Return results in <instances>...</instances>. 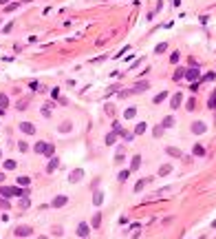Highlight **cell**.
<instances>
[{"mask_svg":"<svg viewBox=\"0 0 216 239\" xmlns=\"http://www.w3.org/2000/svg\"><path fill=\"white\" fill-rule=\"evenodd\" d=\"M27 197L29 190L27 188H16V186H2L0 188V197Z\"/></svg>","mask_w":216,"mask_h":239,"instance_id":"6da1fadb","label":"cell"},{"mask_svg":"<svg viewBox=\"0 0 216 239\" xmlns=\"http://www.w3.org/2000/svg\"><path fill=\"white\" fill-rule=\"evenodd\" d=\"M66 204H68V197H66V195H57V197H53V202H51L53 208H62V206H66Z\"/></svg>","mask_w":216,"mask_h":239,"instance_id":"7a4b0ae2","label":"cell"},{"mask_svg":"<svg viewBox=\"0 0 216 239\" xmlns=\"http://www.w3.org/2000/svg\"><path fill=\"white\" fill-rule=\"evenodd\" d=\"M185 78H187L190 82H199V66L187 69V71H185Z\"/></svg>","mask_w":216,"mask_h":239,"instance_id":"3957f363","label":"cell"},{"mask_svg":"<svg viewBox=\"0 0 216 239\" xmlns=\"http://www.w3.org/2000/svg\"><path fill=\"white\" fill-rule=\"evenodd\" d=\"M20 133H25V135H35V126L29 124V122H20Z\"/></svg>","mask_w":216,"mask_h":239,"instance_id":"277c9868","label":"cell"},{"mask_svg":"<svg viewBox=\"0 0 216 239\" xmlns=\"http://www.w3.org/2000/svg\"><path fill=\"white\" fill-rule=\"evenodd\" d=\"M77 235H80V237H88V235H90V224L82 222V224L77 226Z\"/></svg>","mask_w":216,"mask_h":239,"instance_id":"5b68a950","label":"cell"},{"mask_svg":"<svg viewBox=\"0 0 216 239\" xmlns=\"http://www.w3.org/2000/svg\"><path fill=\"white\" fill-rule=\"evenodd\" d=\"M82 177H84V171H82V168H77V171H73V173L68 175V182H71V184H77Z\"/></svg>","mask_w":216,"mask_h":239,"instance_id":"8992f818","label":"cell"},{"mask_svg":"<svg viewBox=\"0 0 216 239\" xmlns=\"http://www.w3.org/2000/svg\"><path fill=\"white\" fill-rule=\"evenodd\" d=\"M13 232H16L18 237H29V235H31L33 230H31V226H18V228H16Z\"/></svg>","mask_w":216,"mask_h":239,"instance_id":"52a82bcc","label":"cell"},{"mask_svg":"<svg viewBox=\"0 0 216 239\" xmlns=\"http://www.w3.org/2000/svg\"><path fill=\"white\" fill-rule=\"evenodd\" d=\"M205 131H207V126L203 122H194V124H192V133H194V135H203Z\"/></svg>","mask_w":216,"mask_h":239,"instance_id":"ba28073f","label":"cell"},{"mask_svg":"<svg viewBox=\"0 0 216 239\" xmlns=\"http://www.w3.org/2000/svg\"><path fill=\"white\" fill-rule=\"evenodd\" d=\"M57 166H60V159H57V157H51L49 164H46V173H55Z\"/></svg>","mask_w":216,"mask_h":239,"instance_id":"9c48e42d","label":"cell"},{"mask_svg":"<svg viewBox=\"0 0 216 239\" xmlns=\"http://www.w3.org/2000/svg\"><path fill=\"white\" fill-rule=\"evenodd\" d=\"M104 202V190H95V195H93V206H102Z\"/></svg>","mask_w":216,"mask_h":239,"instance_id":"30bf717a","label":"cell"},{"mask_svg":"<svg viewBox=\"0 0 216 239\" xmlns=\"http://www.w3.org/2000/svg\"><path fill=\"white\" fill-rule=\"evenodd\" d=\"M46 146H49V142H35V144H33V151L35 153H46Z\"/></svg>","mask_w":216,"mask_h":239,"instance_id":"8fae6325","label":"cell"},{"mask_svg":"<svg viewBox=\"0 0 216 239\" xmlns=\"http://www.w3.org/2000/svg\"><path fill=\"white\" fill-rule=\"evenodd\" d=\"M181 100H183V95H181V93H174L172 100H170V106H172V109H179V106H181Z\"/></svg>","mask_w":216,"mask_h":239,"instance_id":"7c38bea8","label":"cell"},{"mask_svg":"<svg viewBox=\"0 0 216 239\" xmlns=\"http://www.w3.org/2000/svg\"><path fill=\"white\" fill-rule=\"evenodd\" d=\"M139 166H141V155H135L132 162H130V168H128V171H139Z\"/></svg>","mask_w":216,"mask_h":239,"instance_id":"4fadbf2b","label":"cell"},{"mask_svg":"<svg viewBox=\"0 0 216 239\" xmlns=\"http://www.w3.org/2000/svg\"><path fill=\"white\" fill-rule=\"evenodd\" d=\"M146 129H148L146 122H139V124L135 126V133H132V135H141V133H146Z\"/></svg>","mask_w":216,"mask_h":239,"instance_id":"5bb4252c","label":"cell"},{"mask_svg":"<svg viewBox=\"0 0 216 239\" xmlns=\"http://www.w3.org/2000/svg\"><path fill=\"white\" fill-rule=\"evenodd\" d=\"M148 86H150V82H139L135 89H132V93H141V91H148Z\"/></svg>","mask_w":216,"mask_h":239,"instance_id":"9a60e30c","label":"cell"},{"mask_svg":"<svg viewBox=\"0 0 216 239\" xmlns=\"http://www.w3.org/2000/svg\"><path fill=\"white\" fill-rule=\"evenodd\" d=\"M135 115H137V109H135V106H128V109L124 111V117H126V120H132Z\"/></svg>","mask_w":216,"mask_h":239,"instance_id":"2e32d148","label":"cell"},{"mask_svg":"<svg viewBox=\"0 0 216 239\" xmlns=\"http://www.w3.org/2000/svg\"><path fill=\"white\" fill-rule=\"evenodd\" d=\"M165 98H168V91H161V93H157V95H154V100H152V102H154V104H161Z\"/></svg>","mask_w":216,"mask_h":239,"instance_id":"e0dca14e","label":"cell"},{"mask_svg":"<svg viewBox=\"0 0 216 239\" xmlns=\"http://www.w3.org/2000/svg\"><path fill=\"white\" fill-rule=\"evenodd\" d=\"M165 153L170 155V157H181V151H179V149H174V146H168V149H165Z\"/></svg>","mask_w":216,"mask_h":239,"instance_id":"ac0fdd59","label":"cell"},{"mask_svg":"<svg viewBox=\"0 0 216 239\" xmlns=\"http://www.w3.org/2000/svg\"><path fill=\"white\" fill-rule=\"evenodd\" d=\"M93 228H99L102 226V215L99 212H95V217H93V224H90Z\"/></svg>","mask_w":216,"mask_h":239,"instance_id":"d6986e66","label":"cell"},{"mask_svg":"<svg viewBox=\"0 0 216 239\" xmlns=\"http://www.w3.org/2000/svg\"><path fill=\"white\" fill-rule=\"evenodd\" d=\"M192 153H194V155H196V157H203V155H205V149H203V146H201V144H196V146H194V149H192Z\"/></svg>","mask_w":216,"mask_h":239,"instance_id":"ffe728a7","label":"cell"},{"mask_svg":"<svg viewBox=\"0 0 216 239\" xmlns=\"http://www.w3.org/2000/svg\"><path fill=\"white\" fill-rule=\"evenodd\" d=\"M161 126H163V129H170V126H174V117H165L163 122H161Z\"/></svg>","mask_w":216,"mask_h":239,"instance_id":"44dd1931","label":"cell"},{"mask_svg":"<svg viewBox=\"0 0 216 239\" xmlns=\"http://www.w3.org/2000/svg\"><path fill=\"white\" fill-rule=\"evenodd\" d=\"M170 171H172V166L170 164H163L161 168H159V175H170Z\"/></svg>","mask_w":216,"mask_h":239,"instance_id":"7402d4cb","label":"cell"},{"mask_svg":"<svg viewBox=\"0 0 216 239\" xmlns=\"http://www.w3.org/2000/svg\"><path fill=\"white\" fill-rule=\"evenodd\" d=\"M7 106H9V98H7V95H2V93H0V109L5 111Z\"/></svg>","mask_w":216,"mask_h":239,"instance_id":"603a6c76","label":"cell"},{"mask_svg":"<svg viewBox=\"0 0 216 239\" xmlns=\"http://www.w3.org/2000/svg\"><path fill=\"white\" fill-rule=\"evenodd\" d=\"M18 7H20V2H11V5H7V7H5L2 11H5V13H11V11H16Z\"/></svg>","mask_w":216,"mask_h":239,"instance_id":"cb8c5ba5","label":"cell"},{"mask_svg":"<svg viewBox=\"0 0 216 239\" xmlns=\"http://www.w3.org/2000/svg\"><path fill=\"white\" fill-rule=\"evenodd\" d=\"M44 155L49 157V159H51V157H55V146H53V144H49V146H46V153H44Z\"/></svg>","mask_w":216,"mask_h":239,"instance_id":"d4e9b609","label":"cell"},{"mask_svg":"<svg viewBox=\"0 0 216 239\" xmlns=\"http://www.w3.org/2000/svg\"><path fill=\"white\" fill-rule=\"evenodd\" d=\"M115 139H117V133L113 131V133H108V135H106V144H108V146H110V144H115Z\"/></svg>","mask_w":216,"mask_h":239,"instance_id":"484cf974","label":"cell"},{"mask_svg":"<svg viewBox=\"0 0 216 239\" xmlns=\"http://www.w3.org/2000/svg\"><path fill=\"white\" fill-rule=\"evenodd\" d=\"M207 106H209V109H216V91L209 95V100H207Z\"/></svg>","mask_w":216,"mask_h":239,"instance_id":"4316f807","label":"cell"},{"mask_svg":"<svg viewBox=\"0 0 216 239\" xmlns=\"http://www.w3.org/2000/svg\"><path fill=\"white\" fill-rule=\"evenodd\" d=\"M214 78H216V73H214V71H209V73H205V76L201 78V82H212Z\"/></svg>","mask_w":216,"mask_h":239,"instance_id":"83f0119b","label":"cell"},{"mask_svg":"<svg viewBox=\"0 0 216 239\" xmlns=\"http://www.w3.org/2000/svg\"><path fill=\"white\" fill-rule=\"evenodd\" d=\"M152 135H154V137H161V135H163V126H161V124H157V126L152 129Z\"/></svg>","mask_w":216,"mask_h":239,"instance_id":"f1b7e54d","label":"cell"},{"mask_svg":"<svg viewBox=\"0 0 216 239\" xmlns=\"http://www.w3.org/2000/svg\"><path fill=\"white\" fill-rule=\"evenodd\" d=\"M71 129H73V124H71V122H64V124L60 126V133H68Z\"/></svg>","mask_w":216,"mask_h":239,"instance_id":"f546056e","label":"cell"},{"mask_svg":"<svg viewBox=\"0 0 216 239\" xmlns=\"http://www.w3.org/2000/svg\"><path fill=\"white\" fill-rule=\"evenodd\" d=\"M16 166H18V164H16L13 159H7V162H5V168H7V171H13Z\"/></svg>","mask_w":216,"mask_h":239,"instance_id":"4dcf8cb0","label":"cell"},{"mask_svg":"<svg viewBox=\"0 0 216 239\" xmlns=\"http://www.w3.org/2000/svg\"><path fill=\"white\" fill-rule=\"evenodd\" d=\"M146 184H148V179H139L137 186H135V190H137V193H139V190H143V186H146Z\"/></svg>","mask_w":216,"mask_h":239,"instance_id":"1f68e13d","label":"cell"},{"mask_svg":"<svg viewBox=\"0 0 216 239\" xmlns=\"http://www.w3.org/2000/svg\"><path fill=\"white\" fill-rule=\"evenodd\" d=\"M124 159V149H117V155H115V162L119 164V162H122Z\"/></svg>","mask_w":216,"mask_h":239,"instance_id":"d6a6232c","label":"cell"},{"mask_svg":"<svg viewBox=\"0 0 216 239\" xmlns=\"http://www.w3.org/2000/svg\"><path fill=\"white\" fill-rule=\"evenodd\" d=\"M20 208H22V210L29 208V197H22V199H20Z\"/></svg>","mask_w":216,"mask_h":239,"instance_id":"836d02e7","label":"cell"},{"mask_svg":"<svg viewBox=\"0 0 216 239\" xmlns=\"http://www.w3.org/2000/svg\"><path fill=\"white\" fill-rule=\"evenodd\" d=\"M165 49H168V44H165V42H161V44H157V49H154V53H163Z\"/></svg>","mask_w":216,"mask_h":239,"instance_id":"e575fe53","label":"cell"},{"mask_svg":"<svg viewBox=\"0 0 216 239\" xmlns=\"http://www.w3.org/2000/svg\"><path fill=\"white\" fill-rule=\"evenodd\" d=\"M130 177V171H122V173H119V182H126Z\"/></svg>","mask_w":216,"mask_h":239,"instance_id":"d590c367","label":"cell"},{"mask_svg":"<svg viewBox=\"0 0 216 239\" xmlns=\"http://www.w3.org/2000/svg\"><path fill=\"white\" fill-rule=\"evenodd\" d=\"M29 177H18V186H29Z\"/></svg>","mask_w":216,"mask_h":239,"instance_id":"8d00e7d4","label":"cell"},{"mask_svg":"<svg viewBox=\"0 0 216 239\" xmlns=\"http://www.w3.org/2000/svg\"><path fill=\"white\" fill-rule=\"evenodd\" d=\"M179 58H181V56H179V51H174V53H172V56H170V62H172V64H174V62H179Z\"/></svg>","mask_w":216,"mask_h":239,"instance_id":"74e56055","label":"cell"},{"mask_svg":"<svg viewBox=\"0 0 216 239\" xmlns=\"http://www.w3.org/2000/svg\"><path fill=\"white\" fill-rule=\"evenodd\" d=\"M183 76H185V71H183V69H179V71H177V73H174V80H181Z\"/></svg>","mask_w":216,"mask_h":239,"instance_id":"f35d334b","label":"cell"},{"mask_svg":"<svg viewBox=\"0 0 216 239\" xmlns=\"http://www.w3.org/2000/svg\"><path fill=\"white\" fill-rule=\"evenodd\" d=\"M18 149H20V151H22V153H25V151H27V149H29V146H27V142H20V144H18Z\"/></svg>","mask_w":216,"mask_h":239,"instance_id":"ab89813d","label":"cell"},{"mask_svg":"<svg viewBox=\"0 0 216 239\" xmlns=\"http://www.w3.org/2000/svg\"><path fill=\"white\" fill-rule=\"evenodd\" d=\"M42 115H44V117H49V115H51V111H49V106H44V109H42Z\"/></svg>","mask_w":216,"mask_h":239,"instance_id":"60d3db41","label":"cell"},{"mask_svg":"<svg viewBox=\"0 0 216 239\" xmlns=\"http://www.w3.org/2000/svg\"><path fill=\"white\" fill-rule=\"evenodd\" d=\"M2 179H5V173H0V182H2Z\"/></svg>","mask_w":216,"mask_h":239,"instance_id":"b9f144b4","label":"cell"},{"mask_svg":"<svg viewBox=\"0 0 216 239\" xmlns=\"http://www.w3.org/2000/svg\"><path fill=\"white\" fill-rule=\"evenodd\" d=\"M5 2H9V0H0V5H5Z\"/></svg>","mask_w":216,"mask_h":239,"instance_id":"7bdbcfd3","label":"cell"},{"mask_svg":"<svg viewBox=\"0 0 216 239\" xmlns=\"http://www.w3.org/2000/svg\"><path fill=\"white\" fill-rule=\"evenodd\" d=\"M38 239H49V237H44V235H42V237H38Z\"/></svg>","mask_w":216,"mask_h":239,"instance_id":"ee69618b","label":"cell"},{"mask_svg":"<svg viewBox=\"0 0 216 239\" xmlns=\"http://www.w3.org/2000/svg\"><path fill=\"white\" fill-rule=\"evenodd\" d=\"M212 226H214V228H216V219H214V222H212Z\"/></svg>","mask_w":216,"mask_h":239,"instance_id":"f6af8a7d","label":"cell"},{"mask_svg":"<svg viewBox=\"0 0 216 239\" xmlns=\"http://www.w3.org/2000/svg\"><path fill=\"white\" fill-rule=\"evenodd\" d=\"M0 157H2V151H0Z\"/></svg>","mask_w":216,"mask_h":239,"instance_id":"bcb514c9","label":"cell"}]
</instances>
